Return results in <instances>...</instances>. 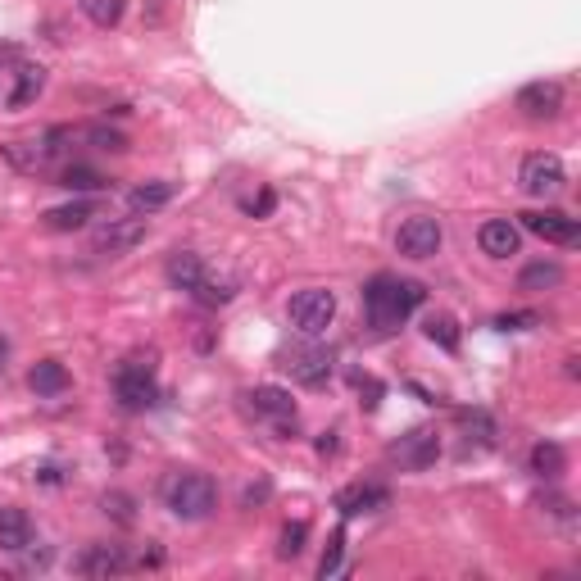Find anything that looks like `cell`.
I'll list each match as a JSON object with an SVG mask.
<instances>
[{"label": "cell", "mask_w": 581, "mask_h": 581, "mask_svg": "<svg viewBox=\"0 0 581 581\" xmlns=\"http://www.w3.org/2000/svg\"><path fill=\"white\" fill-rule=\"evenodd\" d=\"M423 296H427L423 282L382 273V277H373V282L364 286V314H368V323H373L377 332H395L404 318L423 305Z\"/></svg>", "instance_id": "6da1fadb"}, {"label": "cell", "mask_w": 581, "mask_h": 581, "mask_svg": "<svg viewBox=\"0 0 581 581\" xmlns=\"http://www.w3.org/2000/svg\"><path fill=\"white\" fill-rule=\"evenodd\" d=\"M164 504L173 518L200 522L218 509V486L205 473H168L164 477Z\"/></svg>", "instance_id": "7a4b0ae2"}, {"label": "cell", "mask_w": 581, "mask_h": 581, "mask_svg": "<svg viewBox=\"0 0 581 581\" xmlns=\"http://www.w3.org/2000/svg\"><path fill=\"white\" fill-rule=\"evenodd\" d=\"M286 318H291V327H296V332L318 336V332H327V327H332L336 296H332V291H323V286H305V291H296V296H291Z\"/></svg>", "instance_id": "3957f363"}, {"label": "cell", "mask_w": 581, "mask_h": 581, "mask_svg": "<svg viewBox=\"0 0 581 581\" xmlns=\"http://www.w3.org/2000/svg\"><path fill=\"white\" fill-rule=\"evenodd\" d=\"M114 395H119V404L128 409V414H141V409H150V404L159 400V386H155V373H150V364H141V359H128V364L114 373Z\"/></svg>", "instance_id": "277c9868"}, {"label": "cell", "mask_w": 581, "mask_h": 581, "mask_svg": "<svg viewBox=\"0 0 581 581\" xmlns=\"http://www.w3.org/2000/svg\"><path fill=\"white\" fill-rule=\"evenodd\" d=\"M518 187L527 191V196H554V191H563V159L550 155V150H536V155L522 159L518 168Z\"/></svg>", "instance_id": "5b68a950"}, {"label": "cell", "mask_w": 581, "mask_h": 581, "mask_svg": "<svg viewBox=\"0 0 581 581\" xmlns=\"http://www.w3.org/2000/svg\"><path fill=\"white\" fill-rule=\"evenodd\" d=\"M441 241H445L441 223H436V218H427V214L404 218L400 232H395V250H400L404 259H432L436 250H441Z\"/></svg>", "instance_id": "8992f818"}, {"label": "cell", "mask_w": 581, "mask_h": 581, "mask_svg": "<svg viewBox=\"0 0 581 581\" xmlns=\"http://www.w3.org/2000/svg\"><path fill=\"white\" fill-rule=\"evenodd\" d=\"M391 459L400 463V468H409V473L432 468V463L441 459V436H436V427H414V432H404L400 441L391 445Z\"/></svg>", "instance_id": "52a82bcc"}, {"label": "cell", "mask_w": 581, "mask_h": 581, "mask_svg": "<svg viewBox=\"0 0 581 581\" xmlns=\"http://www.w3.org/2000/svg\"><path fill=\"white\" fill-rule=\"evenodd\" d=\"M246 400H250V409H255V418L273 423L282 436L296 432V400H291V391H282V386H255Z\"/></svg>", "instance_id": "ba28073f"}, {"label": "cell", "mask_w": 581, "mask_h": 581, "mask_svg": "<svg viewBox=\"0 0 581 581\" xmlns=\"http://www.w3.org/2000/svg\"><path fill=\"white\" fill-rule=\"evenodd\" d=\"M146 241V218H109L91 232V246L96 250H109V255H128Z\"/></svg>", "instance_id": "9c48e42d"}, {"label": "cell", "mask_w": 581, "mask_h": 581, "mask_svg": "<svg viewBox=\"0 0 581 581\" xmlns=\"http://www.w3.org/2000/svg\"><path fill=\"white\" fill-rule=\"evenodd\" d=\"M522 227H527L532 237L550 241V246H577V241H581L577 218L559 214V209H536V214H522Z\"/></svg>", "instance_id": "30bf717a"}, {"label": "cell", "mask_w": 581, "mask_h": 581, "mask_svg": "<svg viewBox=\"0 0 581 581\" xmlns=\"http://www.w3.org/2000/svg\"><path fill=\"white\" fill-rule=\"evenodd\" d=\"M286 373L296 377L300 386H323L327 377H332V350H327V345L291 350V355H286Z\"/></svg>", "instance_id": "8fae6325"}, {"label": "cell", "mask_w": 581, "mask_h": 581, "mask_svg": "<svg viewBox=\"0 0 581 581\" xmlns=\"http://www.w3.org/2000/svg\"><path fill=\"white\" fill-rule=\"evenodd\" d=\"M137 568V559H132L123 545H87V550L78 554V572L82 577H119V572Z\"/></svg>", "instance_id": "7c38bea8"}, {"label": "cell", "mask_w": 581, "mask_h": 581, "mask_svg": "<svg viewBox=\"0 0 581 581\" xmlns=\"http://www.w3.org/2000/svg\"><path fill=\"white\" fill-rule=\"evenodd\" d=\"M477 246H482V255L491 259H509L522 250V232L509 223V218H486L482 227H477Z\"/></svg>", "instance_id": "4fadbf2b"}, {"label": "cell", "mask_w": 581, "mask_h": 581, "mask_svg": "<svg viewBox=\"0 0 581 581\" xmlns=\"http://www.w3.org/2000/svg\"><path fill=\"white\" fill-rule=\"evenodd\" d=\"M518 109L527 119H559L563 109V87L559 82H527L518 91Z\"/></svg>", "instance_id": "5bb4252c"}, {"label": "cell", "mask_w": 581, "mask_h": 581, "mask_svg": "<svg viewBox=\"0 0 581 581\" xmlns=\"http://www.w3.org/2000/svg\"><path fill=\"white\" fill-rule=\"evenodd\" d=\"M391 504V491L386 486H345L341 495H336V509H341V518H355V513H373V509H386Z\"/></svg>", "instance_id": "9a60e30c"}, {"label": "cell", "mask_w": 581, "mask_h": 581, "mask_svg": "<svg viewBox=\"0 0 581 581\" xmlns=\"http://www.w3.org/2000/svg\"><path fill=\"white\" fill-rule=\"evenodd\" d=\"M32 545V518L23 509H0V550L23 554Z\"/></svg>", "instance_id": "2e32d148"}, {"label": "cell", "mask_w": 581, "mask_h": 581, "mask_svg": "<svg viewBox=\"0 0 581 581\" xmlns=\"http://www.w3.org/2000/svg\"><path fill=\"white\" fill-rule=\"evenodd\" d=\"M69 368L60 364V359H41V364H32V373H28V386L37 395H64L69 391Z\"/></svg>", "instance_id": "e0dca14e"}, {"label": "cell", "mask_w": 581, "mask_h": 581, "mask_svg": "<svg viewBox=\"0 0 581 581\" xmlns=\"http://www.w3.org/2000/svg\"><path fill=\"white\" fill-rule=\"evenodd\" d=\"M205 259L200 255H191V250H178V255L168 259V282L178 286V291H196L200 282H205Z\"/></svg>", "instance_id": "ac0fdd59"}, {"label": "cell", "mask_w": 581, "mask_h": 581, "mask_svg": "<svg viewBox=\"0 0 581 581\" xmlns=\"http://www.w3.org/2000/svg\"><path fill=\"white\" fill-rule=\"evenodd\" d=\"M459 427H463V441L477 445V450L495 445V436H500V427H495V418L486 414V409H463V414H459Z\"/></svg>", "instance_id": "d6986e66"}, {"label": "cell", "mask_w": 581, "mask_h": 581, "mask_svg": "<svg viewBox=\"0 0 581 581\" xmlns=\"http://www.w3.org/2000/svg\"><path fill=\"white\" fill-rule=\"evenodd\" d=\"M87 218H96V205H87V200H73V205L46 209V227H50V232H78V227H87Z\"/></svg>", "instance_id": "ffe728a7"}, {"label": "cell", "mask_w": 581, "mask_h": 581, "mask_svg": "<svg viewBox=\"0 0 581 581\" xmlns=\"http://www.w3.org/2000/svg\"><path fill=\"white\" fill-rule=\"evenodd\" d=\"M173 182H141V187H132L128 191V205H132V214H150V209H164L168 200H173Z\"/></svg>", "instance_id": "44dd1931"}, {"label": "cell", "mask_w": 581, "mask_h": 581, "mask_svg": "<svg viewBox=\"0 0 581 581\" xmlns=\"http://www.w3.org/2000/svg\"><path fill=\"white\" fill-rule=\"evenodd\" d=\"M82 14L96 28H119L123 14H128V0H82Z\"/></svg>", "instance_id": "7402d4cb"}, {"label": "cell", "mask_w": 581, "mask_h": 581, "mask_svg": "<svg viewBox=\"0 0 581 581\" xmlns=\"http://www.w3.org/2000/svg\"><path fill=\"white\" fill-rule=\"evenodd\" d=\"M559 282H563V268L554 264V259H550V264H545V259H541V264H527V268H522V277H518L522 291H550V286H559Z\"/></svg>", "instance_id": "603a6c76"}, {"label": "cell", "mask_w": 581, "mask_h": 581, "mask_svg": "<svg viewBox=\"0 0 581 581\" xmlns=\"http://www.w3.org/2000/svg\"><path fill=\"white\" fill-rule=\"evenodd\" d=\"M60 187H69V191H105L109 178H105V173H96V168H87V164H69L60 173Z\"/></svg>", "instance_id": "cb8c5ba5"}, {"label": "cell", "mask_w": 581, "mask_h": 581, "mask_svg": "<svg viewBox=\"0 0 581 581\" xmlns=\"http://www.w3.org/2000/svg\"><path fill=\"white\" fill-rule=\"evenodd\" d=\"M41 87H46V69H19V87H14V96H10V105L14 109H23V105H32V100L41 96Z\"/></svg>", "instance_id": "d4e9b609"}, {"label": "cell", "mask_w": 581, "mask_h": 581, "mask_svg": "<svg viewBox=\"0 0 581 581\" xmlns=\"http://www.w3.org/2000/svg\"><path fill=\"white\" fill-rule=\"evenodd\" d=\"M532 473L545 477V482L563 473V450H559V445H554V441H541V445H536V450H532Z\"/></svg>", "instance_id": "484cf974"}, {"label": "cell", "mask_w": 581, "mask_h": 581, "mask_svg": "<svg viewBox=\"0 0 581 581\" xmlns=\"http://www.w3.org/2000/svg\"><path fill=\"white\" fill-rule=\"evenodd\" d=\"M427 341H436L441 350H459V323L450 314H432L427 318Z\"/></svg>", "instance_id": "4316f807"}, {"label": "cell", "mask_w": 581, "mask_h": 581, "mask_svg": "<svg viewBox=\"0 0 581 581\" xmlns=\"http://www.w3.org/2000/svg\"><path fill=\"white\" fill-rule=\"evenodd\" d=\"M191 296H196L200 305H227V300L237 296V286H232V282H218L214 273H205V282H200Z\"/></svg>", "instance_id": "83f0119b"}, {"label": "cell", "mask_w": 581, "mask_h": 581, "mask_svg": "<svg viewBox=\"0 0 581 581\" xmlns=\"http://www.w3.org/2000/svg\"><path fill=\"white\" fill-rule=\"evenodd\" d=\"M305 541H309V527H305V522H286V527H282V545H277V554H282V559H296V554L305 550Z\"/></svg>", "instance_id": "f1b7e54d"}, {"label": "cell", "mask_w": 581, "mask_h": 581, "mask_svg": "<svg viewBox=\"0 0 581 581\" xmlns=\"http://www.w3.org/2000/svg\"><path fill=\"white\" fill-rule=\"evenodd\" d=\"M341 559H345V532H332V541H327L323 550V563H318V577H336L341 572Z\"/></svg>", "instance_id": "f546056e"}, {"label": "cell", "mask_w": 581, "mask_h": 581, "mask_svg": "<svg viewBox=\"0 0 581 581\" xmlns=\"http://www.w3.org/2000/svg\"><path fill=\"white\" fill-rule=\"evenodd\" d=\"M87 141L96 150H114V155H123V150H128V137H123V132H114V128H87Z\"/></svg>", "instance_id": "4dcf8cb0"}, {"label": "cell", "mask_w": 581, "mask_h": 581, "mask_svg": "<svg viewBox=\"0 0 581 581\" xmlns=\"http://www.w3.org/2000/svg\"><path fill=\"white\" fill-rule=\"evenodd\" d=\"M495 327H500V332H527V327H541V314H532V309H522V314H500Z\"/></svg>", "instance_id": "1f68e13d"}, {"label": "cell", "mask_w": 581, "mask_h": 581, "mask_svg": "<svg viewBox=\"0 0 581 581\" xmlns=\"http://www.w3.org/2000/svg\"><path fill=\"white\" fill-rule=\"evenodd\" d=\"M105 513H114L119 522H132V500L128 495H105Z\"/></svg>", "instance_id": "d6a6232c"}, {"label": "cell", "mask_w": 581, "mask_h": 581, "mask_svg": "<svg viewBox=\"0 0 581 581\" xmlns=\"http://www.w3.org/2000/svg\"><path fill=\"white\" fill-rule=\"evenodd\" d=\"M273 205H277V196H273V191H259V200H250V214H255V218H264V214H273Z\"/></svg>", "instance_id": "836d02e7"}, {"label": "cell", "mask_w": 581, "mask_h": 581, "mask_svg": "<svg viewBox=\"0 0 581 581\" xmlns=\"http://www.w3.org/2000/svg\"><path fill=\"white\" fill-rule=\"evenodd\" d=\"M5 355H10V345H5V341H0V368H5Z\"/></svg>", "instance_id": "e575fe53"}]
</instances>
